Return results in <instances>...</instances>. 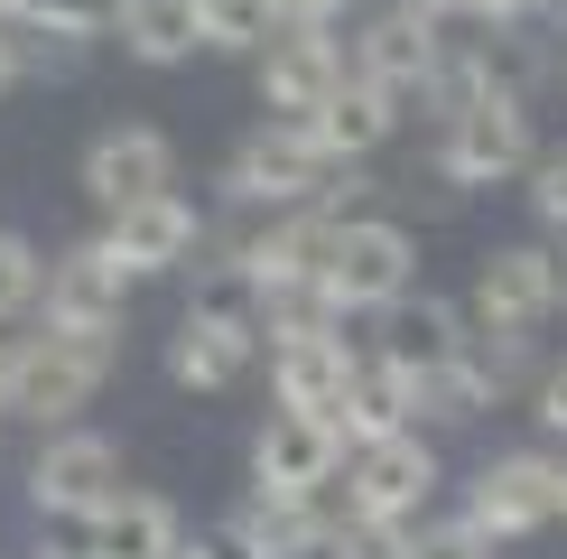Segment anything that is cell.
<instances>
[{"label": "cell", "instance_id": "cell-10", "mask_svg": "<svg viewBox=\"0 0 567 559\" xmlns=\"http://www.w3.org/2000/svg\"><path fill=\"white\" fill-rule=\"evenodd\" d=\"M38 308H47V326H56V336H122L131 271L112 262V252H103V233H93V243H75V252H56V262H47Z\"/></svg>", "mask_w": 567, "mask_h": 559}, {"label": "cell", "instance_id": "cell-3", "mask_svg": "<svg viewBox=\"0 0 567 559\" xmlns=\"http://www.w3.org/2000/svg\"><path fill=\"white\" fill-rule=\"evenodd\" d=\"M270 326V392L279 410H336L344 383H353V345H344V317L317 308V298H289V308H261Z\"/></svg>", "mask_w": 567, "mask_h": 559}, {"label": "cell", "instance_id": "cell-21", "mask_svg": "<svg viewBox=\"0 0 567 559\" xmlns=\"http://www.w3.org/2000/svg\"><path fill=\"white\" fill-rule=\"evenodd\" d=\"M112 38L140 65H186L205 47V0H112Z\"/></svg>", "mask_w": 567, "mask_h": 559}, {"label": "cell", "instance_id": "cell-26", "mask_svg": "<svg viewBox=\"0 0 567 559\" xmlns=\"http://www.w3.org/2000/svg\"><path fill=\"white\" fill-rule=\"evenodd\" d=\"M38 280H47V252L29 243V233H10V224H0V326L38 308Z\"/></svg>", "mask_w": 567, "mask_h": 559}, {"label": "cell", "instance_id": "cell-28", "mask_svg": "<svg viewBox=\"0 0 567 559\" xmlns=\"http://www.w3.org/2000/svg\"><path fill=\"white\" fill-rule=\"evenodd\" d=\"M522 177H530V215L549 224V233H567V150H539Z\"/></svg>", "mask_w": 567, "mask_h": 559}, {"label": "cell", "instance_id": "cell-8", "mask_svg": "<svg viewBox=\"0 0 567 559\" xmlns=\"http://www.w3.org/2000/svg\"><path fill=\"white\" fill-rule=\"evenodd\" d=\"M465 522L484 541H530L539 522H558V457H539V448L484 457L475 485H465Z\"/></svg>", "mask_w": 567, "mask_h": 559}, {"label": "cell", "instance_id": "cell-12", "mask_svg": "<svg viewBox=\"0 0 567 559\" xmlns=\"http://www.w3.org/2000/svg\"><path fill=\"white\" fill-rule=\"evenodd\" d=\"M344 466V429L326 410H270L251 438V485L261 495H326Z\"/></svg>", "mask_w": 567, "mask_h": 559}, {"label": "cell", "instance_id": "cell-36", "mask_svg": "<svg viewBox=\"0 0 567 559\" xmlns=\"http://www.w3.org/2000/svg\"><path fill=\"white\" fill-rule=\"evenodd\" d=\"M539 19H549V29L567 38V0H539Z\"/></svg>", "mask_w": 567, "mask_h": 559}, {"label": "cell", "instance_id": "cell-24", "mask_svg": "<svg viewBox=\"0 0 567 559\" xmlns=\"http://www.w3.org/2000/svg\"><path fill=\"white\" fill-rule=\"evenodd\" d=\"M279 38V0H205V47L224 57H251V47Z\"/></svg>", "mask_w": 567, "mask_h": 559}, {"label": "cell", "instance_id": "cell-35", "mask_svg": "<svg viewBox=\"0 0 567 559\" xmlns=\"http://www.w3.org/2000/svg\"><path fill=\"white\" fill-rule=\"evenodd\" d=\"M19 19H29V0H0V38H10V29H19Z\"/></svg>", "mask_w": 567, "mask_h": 559}, {"label": "cell", "instance_id": "cell-32", "mask_svg": "<svg viewBox=\"0 0 567 559\" xmlns=\"http://www.w3.org/2000/svg\"><path fill=\"white\" fill-rule=\"evenodd\" d=\"M419 10H429V19H446V29H456V19H475V0H419Z\"/></svg>", "mask_w": 567, "mask_h": 559}, {"label": "cell", "instance_id": "cell-39", "mask_svg": "<svg viewBox=\"0 0 567 559\" xmlns=\"http://www.w3.org/2000/svg\"><path fill=\"white\" fill-rule=\"evenodd\" d=\"M558 512H567V466H558Z\"/></svg>", "mask_w": 567, "mask_h": 559}, {"label": "cell", "instance_id": "cell-13", "mask_svg": "<svg viewBox=\"0 0 567 559\" xmlns=\"http://www.w3.org/2000/svg\"><path fill=\"white\" fill-rule=\"evenodd\" d=\"M251 355H261V317L251 308H196L186 298V317L168 336V383L177 392H233L251 373Z\"/></svg>", "mask_w": 567, "mask_h": 559}, {"label": "cell", "instance_id": "cell-22", "mask_svg": "<svg viewBox=\"0 0 567 559\" xmlns=\"http://www.w3.org/2000/svg\"><path fill=\"white\" fill-rule=\"evenodd\" d=\"M84 531H93V541H84V559H158L186 522H177V504L131 495V485H122V495H112L103 512H84Z\"/></svg>", "mask_w": 567, "mask_h": 559}, {"label": "cell", "instance_id": "cell-11", "mask_svg": "<svg viewBox=\"0 0 567 559\" xmlns=\"http://www.w3.org/2000/svg\"><path fill=\"white\" fill-rule=\"evenodd\" d=\"M224 196L233 205H307V196H326V159H317V140H307L298 122H261L233 150V169H224Z\"/></svg>", "mask_w": 567, "mask_h": 559}, {"label": "cell", "instance_id": "cell-19", "mask_svg": "<svg viewBox=\"0 0 567 559\" xmlns=\"http://www.w3.org/2000/svg\"><path fill=\"white\" fill-rule=\"evenodd\" d=\"M391 122H400V93H382L372 75H353V65H344V75H336V93H326V103L307 112L298 131L317 140V159H326V169H363V159L391 140Z\"/></svg>", "mask_w": 567, "mask_h": 559}, {"label": "cell", "instance_id": "cell-16", "mask_svg": "<svg viewBox=\"0 0 567 559\" xmlns=\"http://www.w3.org/2000/svg\"><path fill=\"white\" fill-rule=\"evenodd\" d=\"M150 186H177V140L158 122H112L84 140V196L93 205H131Z\"/></svg>", "mask_w": 567, "mask_h": 559}, {"label": "cell", "instance_id": "cell-34", "mask_svg": "<svg viewBox=\"0 0 567 559\" xmlns=\"http://www.w3.org/2000/svg\"><path fill=\"white\" fill-rule=\"evenodd\" d=\"M158 559H215V550H205V541H186V531H177V541L158 550Z\"/></svg>", "mask_w": 567, "mask_h": 559}, {"label": "cell", "instance_id": "cell-38", "mask_svg": "<svg viewBox=\"0 0 567 559\" xmlns=\"http://www.w3.org/2000/svg\"><path fill=\"white\" fill-rule=\"evenodd\" d=\"M549 262H558V308H567V243H558V252H549Z\"/></svg>", "mask_w": 567, "mask_h": 559}, {"label": "cell", "instance_id": "cell-15", "mask_svg": "<svg viewBox=\"0 0 567 559\" xmlns=\"http://www.w3.org/2000/svg\"><path fill=\"white\" fill-rule=\"evenodd\" d=\"M437 57H446V19H429L419 0H391V10H372V19H363V38H353V75H372L382 93H400V103H410V93L437 75Z\"/></svg>", "mask_w": 567, "mask_h": 559}, {"label": "cell", "instance_id": "cell-20", "mask_svg": "<svg viewBox=\"0 0 567 559\" xmlns=\"http://www.w3.org/2000/svg\"><path fill=\"white\" fill-rule=\"evenodd\" d=\"M326 419L344 429V448H363V438H382V429H410V419H419V373L391 364V355H363L353 383H344V402Z\"/></svg>", "mask_w": 567, "mask_h": 559}, {"label": "cell", "instance_id": "cell-18", "mask_svg": "<svg viewBox=\"0 0 567 559\" xmlns=\"http://www.w3.org/2000/svg\"><path fill=\"white\" fill-rule=\"evenodd\" d=\"M465 317H475V326H549V317H558V262H549L539 243H503V252H484Z\"/></svg>", "mask_w": 567, "mask_h": 559}, {"label": "cell", "instance_id": "cell-9", "mask_svg": "<svg viewBox=\"0 0 567 559\" xmlns=\"http://www.w3.org/2000/svg\"><path fill=\"white\" fill-rule=\"evenodd\" d=\"M205 243V215L177 196V186H150L131 205H103V252L122 262L131 280H158V271H186Z\"/></svg>", "mask_w": 567, "mask_h": 559}, {"label": "cell", "instance_id": "cell-4", "mask_svg": "<svg viewBox=\"0 0 567 559\" xmlns=\"http://www.w3.org/2000/svg\"><path fill=\"white\" fill-rule=\"evenodd\" d=\"M112 373V336H29L10 345V419H38V429H65Z\"/></svg>", "mask_w": 567, "mask_h": 559}, {"label": "cell", "instance_id": "cell-29", "mask_svg": "<svg viewBox=\"0 0 567 559\" xmlns=\"http://www.w3.org/2000/svg\"><path fill=\"white\" fill-rule=\"evenodd\" d=\"M530 419H539L549 438H567V355H558L549 373H539V392H530Z\"/></svg>", "mask_w": 567, "mask_h": 559}, {"label": "cell", "instance_id": "cell-23", "mask_svg": "<svg viewBox=\"0 0 567 559\" xmlns=\"http://www.w3.org/2000/svg\"><path fill=\"white\" fill-rule=\"evenodd\" d=\"M372 317H382V355L410 364V373H437L446 355H456V336H465V308H446V298H410V289H400L391 308H372Z\"/></svg>", "mask_w": 567, "mask_h": 559}, {"label": "cell", "instance_id": "cell-27", "mask_svg": "<svg viewBox=\"0 0 567 559\" xmlns=\"http://www.w3.org/2000/svg\"><path fill=\"white\" fill-rule=\"evenodd\" d=\"M400 559H493V541H484V531H475V522L456 512V522H419Z\"/></svg>", "mask_w": 567, "mask_h": 559}, {"label": "cell", "instance_id": "cell-25", "mask_svg": "<svg viewBox=\"0 0 567 559\" xmlns=\"http://www.w3.org/2000/svg\"><path fill=\"white\" fill-rule=\"evenodd\" d=\"M410 550V522H382V512H336L317 559H400Z\"/></svg>", "mask_w": 567, "mask_h": 559}, {"label": "cell", "instance_id": "cell-17", "mask_svg": "<svg viewBox=\"0 0 567 559\" xmlns=\"http://www.w3.org/2000/svg\"><path fill=\"white\" fill-rule=\"evenodd\" d=\"M326 531H336V512L317 495H261V485H251V495L224 512V550L233 559H317Z\"/></svg>", "mask_w": 567, "mask_h": 559}, {"label": "cell", "instance_id": "cell-2", "mask_svg": "<svg viewBox=\"0 0 567 559\" xmlns=\"http://www.w3.org/2000/svg\"><path fill=\"white\" fill-rule=\"evenodd\" d=\"M539 159V131H530V93H512V84H484L475 103H456L437 122V177L456 186H503V177H522Z\"/></svg>", "mask_w": 567, "mask_h": 559}, {"label": "cell", "instance_id": "cell-7", "mask_svg": "<svg viewBox=\"0 0 567 559\" xmlns=\"http://www.w3.org/2000/svg\"><path fill=\"white\" fill-rule=\"evenodd\" d=\"M122 495V448H112L103 429H47V448L29 457V504L47 522H84V512H103Z\"/></svg>", "mask_w": 567, "mask_h": 559}, {"label": "cell", "instance_id": "cell-1", "mask_svg": "<svg viewBox=\"0 0 567 559\" xmlns=\"http://www.w3.org/2000/svg\"><path fill=\"white\" fill-rule=\"evenodd\" d=\"M410 280H419L410 224H391V215H336V243H326L317 289H307V298L336 308V317H372V308H391Z\"/></svg>", "mask_w": 567, "mask_h": 559}, {"label": "cell", "instance_id": "cell-5", "mask_svg": "<svg viewBox=\"0 0 567 559\" xmlns=\"http://www.w3.org/2000/svg\"><path fill=\"white\" fill-rule=\"evenodd\" d=\"M326 243H336V205H326V196L279 205L261 233H243V243H233V271H243L251 308H289V298H307V289H317Z\"/></svg>", "mask_w": 567, "mask_h": 559}, {"label": "cell", "instance_id": "cell-30", "mask_svg": "<svg viewBox=\"0 0 567 559\" xmlns=\"http://www.w3.org/2000/svg\"><path fill=\"white\" fill-rule=\"evenodd\" d=\"M363 0H279V29H344Z\"/></svg>", "mask_w": 567, "mask_h": 559}, {"label": "cell", "instance_id": "cell-6", "mask_svg": "<svg viewBox=\"0 0 567 559\" xmlns=\"http://www.w3.org/2000/svg\"><path fill=\"white\" fill-rule=\"evenodd\" d=\"M344 512H382V522H419V504L437 495V448L419 438V419L410 429H382V438H363V448H344Z\"/></svg>", "mask_w": 567, "mask_h": 559}, {"label": "cell", "instance_id": "cell-14", "mask_svg": "<svg viewBox=\"0 0 567 559\" xmlns=\"http://www.w3.org/2000/svg\"><path fill=\"white\" fill-rule=\"evenodd\" d=\"M336 75H344L336 29H279L270 47H251V84H261L270 122H307V112L336 93Z\"/></svg>", "mask_w": 567, "mask_h": 559}, {"label": "cell", "instance_id": "cell-37", "mask_svg": "<svg viewBox=\"0 0 567 559\" xmlns=\"http://www.w3.org/2000/svg\"><path fill=\"white\" fill-rule=\"evenodd\" d=\"M0 419H10V345H0Z\"/></svg>", "mask_w": 567, "mask_h": 559}, {"label": "cell", "instance_id": "cell-31", "mask_svg": "<svg viewBox=\"0 0 567 559\" xmlns=\"http://www.w3.org/2000/svg\"><path fill=\"white\" fill-rule=\"evenodd\" d=\"M539 0H475V29H530Z\"/></svg>", "mask_w": 567, "mask_h": 559}, {"label": "cell", "instance_id": "cell-33", "mask_svg": "<svg viewBox=\"0 0 567 559\" xmlns=\"http://www.w3.org/2000/svg\"><path fill=\"white\" fill-rule=\"evenodd\" d=\"M19 93V57H10V38H0V103Z\"/></svg>", "mask_w": 567, "mask_h": 559}]
</instances>
